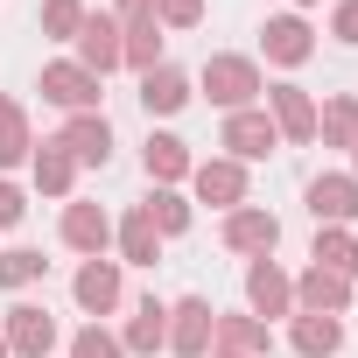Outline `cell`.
I'll list each match as a JSON object with an SVG mask.
<instances>
[{
    "instance_id": "1",
    "label": "cell",
    "mask_w": 358,
    "mask_h": 358,
    "mask_svg": "<svg viewBox=\"0 0 358 358\" xmlns=\"http://www.w3.org/2000/svg\"><path fill=\"white\" fill-rule=\"evenodd\" d=\"M204 99L211 106H225V113H246V106H260V92H267V78H260V64L253 57H204Z\"/></svg>"
},
{
    "instance_id": "2",
    "label": "cell",
    "mask_w": 358,
    "mask_h": 358,
    "mask_svg": "<svg viewBox=\"0 0 358 358\" xmlns=\"http://www.w3.org/2000/svg\"><path fill=\"white\" fill-rule=\"evenodd\" d=\"M43 99H50V106H64V113H99L106 78H92L78 57H57V64H43Z\"/></svg>"
},
{
    "instance_id": "3",
    "label": "cell",
    "mask_w": 358,
    "mask_h": 358,
    "mask_svg": "<svg viewBox=\"0 0 358 358\" xmlns=\"http://www.w3.org/2000/svg\"><path fill=\"white\" fill-rule=\"evenodd\" d=\"M211 330H218V309L204 295L169 302V358H211Z\"/></svg>"
},
{
    "instance_id": "4",
    "label": "cell",
    "mask_w": 358,
    "mask_h": 358,
    "mask_svg": "<svg viewBox=\"0 0 358 358\" xmlns=\"http://www.w3.org/2000/svg\"><path fill=\"white\" fill-rule=\"evenodd\" d=\"M0 337H8V358H50L57 351V316L36 302H15L0 316Z\"/></svg>"
},
{
    "instance_id": "5",
    "label": "cell",
    "mask_w": 358,
    "mask_h": 358,
    "mask_svg": "<svg viewBox=\"0 0 358 358\" xmlns=\"http://www.w3.org/2000/svg\"><path fill=\"white\" fill-rule=\"evenodd\" d=\"M260 106H267V120H274V134H281V141H295V148H309V141H316V99H309L302 85H267V92H260Z\"/></svg>"
},
{
    "instance_id": "6",
    "label": "cell",
    "mask_w": 358,
    "mask_h": 358,
    "mask_svg": "<svg viewBox=\"0 0 358 358\" xmlns=\"http://www.w3.org/2000/svg\"><path fill=\"white\" fill-rule=\"evenodd\" d=\"M225 246L246 253V260H274V246H281V218H274L267 204H239V211H225Z\"/></svg>"
},
{
    "instance_id": "7",
    "label": "cell",
    "mask_w": 358,
    "mask_h": 358,
    "mask_svg": "<svg viewBox=\"0 0 358 358\" xmlns=\"http://www.w3.org/2000/svg\"><path fill=\"white\" fill-rule=\"evenodd\" d=\"M190 190H197V204H211V211H239V204H246V162H232V155L197 162V169H190Z\"/></svg>"
},
{
    "instance_id": "8",
    "label": "cell",
    "mask_w": 358,
    "mask_h": 358,
    "mask_svg": "<svg viewBox=\"0 0 358 358\" xmlns=\"http://www.w3.org/2000/svg\"><path fill=\"white\" fill-rule=\"evenodd\" d=\"M57 148H64L78 169H106V162H113V120H106V113H71L64 134H57Z\"/></svg>"
},
{
    "instance_id": "9",
    "label": "cell",
    "mask_w": 358,
    "mask_h": 358,
    "mask_svg": "<svg viewBox=\"0 0 358 358\" xmlns=\"http://www.w3.org/2000/svg\"><path fill=\"white\" fill-rule=\"evenodd\" d=\"M218 148H232V162H267V155L281 148V134H274L267 106H246V113H225V134H218Z\"/></svg>"
},
{
    "instance_id": "10",
    "label": "cell",
    "mask_w": 358,
    "mask_h": 358,
    "mask_svg": "<svg viewBox=\"0 0 358 358\" xmlns=\"http://www.w3.org/2000/svg\"><path fill=\"white\" fill-rule=\"evenodd\" d=\"M246 316H260V323L295 316V281L281 274V260H253L246 267Z\"/></svg>"
},
{
    "instance_id": "11",
    "label": "cell",
    "mask_w": 358,
    "mask_h": 358,
    "mask_svg": "<svg viewBox=\"0 0 358 358\" xmlns=\"http://www.w3.org/2000/svg\"><path fill=\"white\" fill-rule=\"evenodd\" d=\"M71 295H78V309L99 323V316H113L120 302H127V281H120V260H85L78 267V281H71Z\"/></svg>"
},
{
    "instance_id": "12",
    "label": "cell",
    "mask_w": 358,
    "mask_h": 358,
    "mask_svg": "<svg viewBox=\"0 0 358 358\" xmlns=\"http://www.w3.org/2000/svg\"><path fill=\"white\" fill-rule=\"evenodd\" d=\"M351 288L358 281H344L330 267H302L295 274V316H344L351 309Z\"/></svg>"
},
{
    "instance_id": "13",
    "label": "cell",
    "mask_w": 358,
    "mask_h": 358,
    "mask_svg": "<svg viewBox=\"0 0 358 358\" xmlns=\"http://www.w3.org/2000/svg\"><path fill=\"white\" fill-rule=\"evenodd\" d=\"M120 344H127V358L169 351V302H162V295H141L134 316H127V330H120Z\"/></svg>"
},
{
    "instance_id": "14",
    "label": "cell",
    "mask_w": 358,
    "mask_h": 358,
    "mask_svg": "<svg viewBox=\"0 0 358 358\" xmlns=\"http://www.w3.org/2000/svg\"><path fill=\"white\" fill-rule=\"evenodd\" d=\"M260 50H267V64L295 71V64H309V57H316V36H309V22H302V15H274V22L260 29Z\"/></svg>"
},
{
    "instance_id": "15",
    "label": "cell",
    "mask_w": 358,
    "mask_h": 358,
    "mask_svg": "<svg viewBox=\"0 0 358 358\" xmlns=\"http://www.w3.org/2000/svg\"><path fill=\"white\" fill-rule=\"evenodd\" d=\"M141 169H148V183H155V190H176V183H183V176L197 169V162H190V141H176V134H148Z\"/></svg>"
},
{
    "instance_id": "16",
    "label": "cell",
    "mask_w": 358,
    "mask_h": 358,
    "mask_svg": "<svg viewBox=\"0 0 358 358\" xmlns=\"http://www.w3.org/2000/svg\"><path fill=\"white\" fill-rule=\"evenodd\" d=\"M64 246L85 253V260H106V246H113V218H106L99 204H64Z\"/></svg>"
},
{
    "instance_id": "17",
    "label": "cell",
    "mask_w": 358,
    "mask_h": 358,
    "mask_svg": "<svg viewBox=\"0 0 358 358\" xmlns=\"http://www.w3.org/2000/svg\"><path fill=\"white\" fill-rule=\"evenodd\" d=\"M309 218L316 225H351L358 218V176H316L309 183Z\"/></svg>"
},
{
    "instance_id": "18",
    "label": "cell",
    "mask_w": 358,
    "mask_h": 358,
    "mask_svg": "<svg viewBox=\"0 0 358 358\" xmlns=\"http://www.w3.org/2000/svg\"><path fill=\"white\" fill-rule=\"evenodd\" d=\"M78 64H85L92 78L120 71V22H113V15H85V29H78Z\"/></svg>"
},
{
    "instance_id": "19",
    "label": "cell",
    "mask_w": 358,
    "mask_h": 358,
    "mask_svg": "<svg viewBox=\"0 0 358 358\" xmlns=\"http://www.w3.org/2000/svg\"><path fill=\"white\" fill-rule=\"evenodd\" d=\"M211 351H225V358H267V351H274V330H267L260 316H218Z\"/></svg>"
},
{
    "instance_id": "20",
    "label": "cell",
    "mask_w": 358,
    "mask_h": 358,
    "mask_svg": "<svg viewBox=\"0 0 358 358\" xmlns=\"http://www.w3.org/2000/svg\"><path fill=\"white\" fill-rule=\"evenodd\" d=\"M113 239H120V267H155V260H162V232H155V218H148L141 204L113 225Z\"/></svg>"
},
{
    "instance_id": "21",
    "label": "cell",
    "mask_w": 358,
    "mask_h": 358,
    "mask_svg": "<svg viewBox=\"0 0 358 358\" xmlns=\"http://www.w3.org/2000/svg\"><path fill=\"white\" fill-rule=\"evenodd\" d=\"M288 344L302 358H337L344 351V316H288Z\"/></svg>"
},
{
    "instance_id": "22",
    "label": "cell",
    "mask_w": 358,
    "mask_h": 358,
    "mask_svg": "<svg viewBox=\"0 0 358 358\" xmlns=\"http://www.w3.org/2000/svg\"><path fill=\"white\" fill-rule=\"evenodd\" d=\"M141 106H148L155 120H169V113H183V106H190V78L176 71V64H155V71L141 78Z\"/></svg>"
},
{
    "instance_id": "23",
    "label": "cell",
    "mask_w": 358,
    "mask_h": 358,
    "mask_svg": "<svg viewBox=\"0 0 358 358\" xmlns=\"http://www.w3.org/2000/svg\"><path fill=\"white\" fill-rule=\"evenodd\" d=\"M120 64L141 71V78L162 64V22H155V15H148V22H120Z\"/></svg>"
},
{
    "instance_id": "24",
    "label": "cell",
    "mask_w": 358,
    "mask_h": 358,
    "mask_svg": "<svg viewBox=\"0 0 358 358\" xmlns=\"http://www.w3.org/2000/svg\"><path fill=\"white\" fill-rule=\"evenodd\" d=\"M309 267H330L344 281H358V239L344 225H316V246H309Z\"/></svg>"
},
{
    "instance_id": "25",
    "label": "cell",
    "mask_w": 358,
    "mask_h": 358,
    "mask_svg": "<svg viewBox=\"0 0 358 358\" xmlns=\"http://www.w3.org/2000/svg\"><path fill=\"white\" fill-rule=\"evenodd\" d=\"M36 155V134H29V106L22 99H0V169H22Z\"/></svg>"
},
{
    "instance_id": "26",
    "label": "cell",
    "mask_w": 358,
    "mask_h": 358,
    "mask_svg": "<svg viewBox=\"0 0 358 358\" xmlns=\"http://www.w3.org/2000/svg\"><path fill=\"white\" fill-rule=\"evenodd\" d=\"M29 176H36V190H43V197H71V183H78V162H71L57 141H43V148L29 155Z\"/></svg>"
},
{
    "instance_id": "27",
    "label": "cell",
    "mask_w": 358,
    "mask_h": 358,
    "mask_svg": "<svg viewBox=\"0 0 358 358\" xmlns=\"http://www.w3.org/2000/svg\"><path fill=\"white\" fill-rule=\"evenodd\" d=\"M316 141L323 148H358V99L337 92L330 106H316Z\"/></svg>"
},
{
    "instance_id": "28",
    "label": "cell",
    "mask_w": 358,
    "mask_h": 358,
    "mask_svg": "<svg viewBox=\"0 0 358 358\" xmlns=\"http://www.w3.org/2000/svg\"><path fill=\"white\" fill-rule=\"evenodd\" d=\"M141 211L155 218V232H162V239H183V232H190V197H183V190H155Z\"/></svg>"
},
{
    "instance_id": "29",
    "label": "cell",
    "mask_w": 358,
    "mask_h": 358,
    "mask_svg": "<svg viewBox=\"0 0 358 358\" xmlns=\"http://www.w3.org/2000/svg\"><path fill=\"white\" fill-rule=\"evenodd\" d=\"M85 0H43V36L50 43H78V29H85Z\"/></svg>"
},
{
    "instance_id": "30",
    "label": "cell",
    "mask_w": 358,
    "mask_h": 358,
    "mask_svg": "<svg viewBox=\"0 0 358 358\" xmlns=\"http://www.w3.org/2000/svg\"><path fill=\"white\" fill-rule=\"evenodd\" d=\"M50 274V260L36 253V246H8L0 253V288H29V281H43Z\"/></svg>"
},
{
    "instance_id": "31",
    "label": "cell",
    "mask_w": 358,
    "mask_h": 358,
    "mask_svg": "<svg viewBox=\"0 0 358 358\" xmlns=\"http://www.w3.org/2000/svg\"><path fill=\"white\" fill-rule=\"evenodd\" d=\"M71 358H127V344H120L106 323H85V330L71 337Z\"/></svg>"
},
{
    "instance_id": "32",
    "label": "cell",
    "mask_w": 358,
    "mask_h": 358,
    "mask_svg": "<svg viewBox=\"0 0 358 358\" xmlns=\"http://www.w3.org/2000/svg\"><path fill=\"white\" fill-rule=\"evenodd\" d=\"M155 22L162 29H197L204 22V0H155Z\"/></svg>"
},
{
    "instance_id": "33",
    "label": "cell",
    "mask_w": 358,
    "mask_h": 358,
    "mask_svg": "<svg viewBox=\"0 0 358 358\" xmlns=\"http://www.w3.org/2000/svg\"><path fill=\"white\" fill-rule=\"evenodd\" d=\"M22 218H29V190L0 176V232H8V225H22Z\"/></svg>"
},
{
    "instance_id": "34",
    "label": "cell",
    "mask_w": 358,
    "mask_h": 358,
    "mask_svg": "<svg viewBox=\"0 0 358 358\" xmlns=\"http://www.w3.org/2000/svg\"><path fill=\"white\" fill-rule=\"evenodd\" d=\"M330 36L358 50V0H337V8H330Z\"/></svg>"
},
{
    "instance_id": "35",
    "label": "cell",
    "mask_w": 358,
    "mask_h": 358,
    "mask_svg": "<svg viewBox=\"0 0 358 358\" xmlns=\"http://www.w3.org/2000/svg\"><path fill=\"white\" fill-rule=\"evenodd\" d=\"M155 0H113V22H148Z\"/></svg>"
},
{
    "instance_id": "36",
    "label": "cell",
    "mask_w": 358,
    "mask_h": 358,
    "mask_svg": "<svg viewBox=\"0 0 358 358\" xmlns=\"http://www.w3.org/2000/svg\"><path fill=\"white\" fill-rule=\"evenodd\" d=\"M351 176H358V148H351Z\"/></svg>"
},
{
    "instance_id": "37",
    "label": "cell",
    "mask_w": 358,
    "mask_h": 358,
    "mask_svg": "<svg viewBox=\"0 0 358 358\" xmlns=\"http://www.w3.org/2000/svg\"><path fill=\"white\" fill-rule=\"evenodd\" d=\"M0 358H8V337H0Z\"/></svg>"
},
{
    "instance_id": "38",
    "label": "cell",
    "mask_w": 358,
    "mask_h": 358,
    "mask_svg": "<svg viewBox=\"0 0 358 358\" xmlns=\"http://www.w3.org/2000/svg\"><path fill=\"white\" fill-rule=\"evenodd\" d=\"M295 8H316V0H295Z\"/></svg>"
},
{
    "instance_id": "39",
    "label": "cell",
    "mask_w": 358,
    "mask_h": 358,
    "mask_svg": "<svg viewBox=\"0 0 358 358\" xmlns=\"http://www.w3.org/2000/svg\"><path fill=\"white\" fill-rule=\"evenodd\" d=\"M211 358H225V351H211Z\"/></svg>"
}]
</instances>
